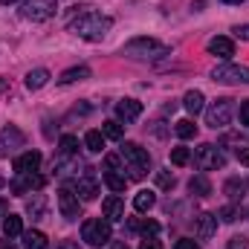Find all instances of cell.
<instances>
[{
  "label": "cell",
  "instance_id": "obj_46",
  "mask_svg": "<svg viewBox=\"0 0 249 249\" xmlns=\"http://www.w3.org/2000/svg\"><path fill=\"white\" fill-rule=\"evenodd\" d=\"M6 214H9V203L0 197V217H6Z\"/></svg>",
  "mask_w": 249,
  "mask_h": 249
},
{
  "label": "cell",
  "instance_id": "obj_24",
  "mask_svg": "<svg viewBox=\"0 0 249 249\" xmlns=\"http://www.w3.org/2000/svg\"><path fill=\"white\" fill-rule=\"evenodd\" d=\"M84 145H87L90 154H102L105 151V133L102 130H87L84 133Z\"/></svg>",
  "mask_w": 249,
  "mask_h": 249
},
{
  "label": "cell",
  "instance_id": "obj_37",
  "mask_svg": "<svg viewBox=\"0 0 249 249\" xmlns=\"http://www.w3.org/2000/svg\"><path fill=\"white\" fill-rule=\"evenodd\" d=\"M232 142H238V145L241 142H249V133H226L223 136V145H232Z\"/></svg>",
  "mask_w": 249,
  "mask_h": 249
},
{
  "label": "cell",
  "instance_id": "obj_3",
  "mask_svg": "<svg viewBox=\"0 0 249 249\" xmlns=\"http://www.w3.org/2000/svg\"><path fill=\"white\" fill-rule=\"evenodd\" d=\"M191 160H194V165H197L200 171H217V168L226 165V154H223L217 145H209V142H203L200 148H194Z\"/></svg>",
  "mask_w": 249,
  "mask_h": 249
},
{
  "label": "cell",
  "instance_id": "obj_2",
  "mask_svg": "<svg viewBox=\"0 0 249 249\" xmlns=\"http://www.w3.org/2000/svg\"><path fill=\"white\" fill-rule=\"evenodd\" d=\"M122 53L127 58H136V61H157V58L171 55V47L157 41V38H133V41L124 44Z\"/></svg>",
  "mask_w": 249,
  "mask_h": 249
},
{
  "label": "cell",
  "instance_id": "obj_29",
  "mask_svg": "<svg viewBox=\"0 0 249 249\" xmlns=\"http://www.w3.org/2000/svg\"><path fill=\"white\" fill-rule=\"evenodd\" d=\"M105 183L113 188V191H124V186H127V177H124L122 171H105Z\"/></svg>",
  "mask_w": 249,
  "mask_h": 249
},
{
  "label": "cell",
  "instance_id": "obj_45",
  "mask_svg": "<svg viewBox=\"0 0 249 249\" xmlns=\"http://www.w3.org/2000/svg\"><path fill=\"white\" fill-rule=\"evenodd\" d=\"M9 90H12V84H9V78H0V96H3V93H9Z\"/></svg>",
  "mask_w": 249,
  "mask_h": 249
},
{
  "label": "cell",
  "instance_id": "obj_32",
  "mask_svg": "<svg viewBox=\"0 0 249 249\" xmlns=\"http://www.w3.org/2000/svg\"><path fill=\"white\" fill-rule=\"evenodd\" d=\"M78 154V139L75 136H61V157H75Z\"/></svg>",
  "mask_w": 249,
  "mask_h": 249
},
{
  "label": "cell",
  "instance_id": "obj_25",
  "mask_svg": "<svg viewBox=\"0 0 249 249\" xmlns=\"http://www.w3.org/2000/svg\"><path fill=\"white\" fill-rule=\"evenodd\" d=\"M20 238H23V247L26 249H47V235L38 232V229H29V232H23Z\"/></svg>",
  "mask_w": 249,
  "mask_h": 249
},
{
  "label": "cell",
  "instance_id": "obj_44",
  "mask_svg": "<svg viewBox=\"0 0 249 249\" xmlns=\"http://www.w3.org/2000/svg\"><path fill=\"white\" fill-rule=\"evenodd\" d=\"M58 249H81V247H78L75 241H61V244H58Z\"/></svg>",
  "mask_w": 249,
  "mask_h": 249
},
{
  "label": "cell",
  "instance_id": "obj_23",
  "mask_svg": "<svg viewBox=\"0 0 249 249\" xmlns=\"http://www.w3.org/2000/svg\"><path fill=\"white\" fill-rule=\"evenodd\" d=\"M188 191H191L194 197H209V194H212V183H209V177H203V174L191 177V180H188Z\"/></svg>",
  "mask_w": 249,
  "mask_h": 249
},
{
  "label": "cell",
  "instance_id": "obj_28",
  "mask_svg": "<svg viewBox=\"0 0 249 249\" xmlns=\"http://www.w3.org/2000/svg\"><path fill=\"white\" fill-rule=\"evenodd\" d=\"M223 191H226L232 200H241V197H244V191H247V183H241L238 177H232V180H226V183H223Z\"/></svg>",
  "mask_w": 249,
  "mask_h": 249
},
{
  "label": "cell",
  "instance_id": "obj_34",
  "mask_svg": "<svg viewBox=\"0 0 249 249\" xmlns=\"http://www.w3.org/2000/svg\"><path fill=\"white\" fill-rule=\"evenodd\" d=\"M171 162L174 165H188L191 162V151L188 148H171Z\"/></svg>",
  "mask_w": 249,
  "mask_h": 249
},
{
  "label": "cell",
  "instance_id": "obj_49",
  "mask_svg": "<svg viewBox=\"0 0 249 249\" xmlns=\"http://www.w3.org/2000/svg\"><path fill=\"white\" fill-rule=\"evenodd\" d=\"M223 3H244V0H223Z\"/></svg>",
  "mask_w": 249,
  "mask_h": 249
},
{
  "label": "cell",
  "instance_id": "obj_9",
  "mask_svg": "<svg viewBox=\"0 0 249 249\" xmlns=\"http://www.w3.org/2000/svg\"><path fill=\"white\" fill-rule=\"evenodd\" d=\"M58 212L67 220H78L81 217V203H78V194L72 188H61L58 191Z\"/></svg>",
  "mask_w": 249,
  "mask_h": 249
},
{
  "label": "cell",
  "instance_id": "obj_16",
  "mask_svg": "<svg viewBox=\"0 0 249 249\" xmlns=\"http://www.w3.org/2000/svg\"><path fill=\"white\" fill-rule=\"evenodd\" d=\"M116 116H119L124 124L133 122V119H139V116H142V102H136V99H122V102L116 105Z\"/></svg>",
  "mask_w": 249,
  "mask_h": 249
},
{
  "label": "cell",
  "instance_id": "obj_48",
  "mask_svg": "<svg viewBox=\"0 0 249 249\" xmlns=\"http://www.w3.org/2000/svg\"><path fill=\"white\" fill-rule=\"evenodd\" d=\"M113 249H127V247H124V244H113Z\"/></svg>",
  "mask_w": 249,
  "mask_h": 249
},
{
  "label": "cell",
  "instance_id": "obj_40",
  "mask_svg": "<svg viewBox=\"0 0 249 249\" xmlns=\"http://www.w3.org/2000/svg\"><path fill=\"white\" fill-rule=\"evenodd\" d=\"M139 249H162V244H160L157 238H145V241L139 244Z\"/></svg>",
  "mask_w": 249,
  "mask_h": 249
},
{
  "label": "cell",
  "instance_id": "obj_19",
  "mask_svg": "<svg viewBox=\"0 0 249 249\" xmlns=\"http://www.w3.org/2000/svg\"><path fill=\"white\" fill-rule=\"evenodd\" d=\"M87 78H90V67H70L61 72L58 84H75V81H87Z\"/></svg>",
  "mask_w": 249,
  "mask_h": 249
},
{
  "label": "cell",
  "instance_id": "obj_15",
  "mask_svg": "<svg viewBox=\"0 0 249 249\" xmlns=\"http://www.w3.org/2000/svg\"><path fill=\"white\" fill-rule=\"evenodd\" d=\"M41 160H44V157H41V151H32V148H29V151H23V154L15 160V171H18V174H29V171H38Z\"/></svg>",
  "mask_w": 249,
  "mask_h": 249
},
{
  "label": "cell",
  "instance_id": "obj_26",
  "mask_svg": "<svg viewBox=\"0 0 249 249\" xmlns=\"http://www.w3.org/2000/svg\"><path fill=\"white\" fill-rule=\"evenodd\" d=\"M130 229L133 232H142L145 238H157L160 235V223L157 220H130Z\"/></svg>",
  "mask_w": 249,
  "mask_h": 249
},
{
  "label": "cell",
  "instance_id": "obj_51",
  "mask_svg": "<svg viewBox=\"0 0 249 249\" xmlns=\"http://www.w3.org/2000/svg\"><path fill=\"white\" fill-rule=\"evenodd\" d=\"M0 3H18V0H0Z\"/></svg>",
  "mask_w": 249,
  "mask_h": 249
},
{
  "label": "cell",
  "instance_id": "obj_38",
  "mask_svg": "<svg viewBox=\"0 0 249 249\" xmlns=\"http://www.w3.org/2000/svg\"><path fill=\"white\" fill-rule=\"evenodd\" d=\"M226 249H249V241L244 238V235H235V238L226 244Z\"/></svg>",
  "mask_w": 249,
  "mask_h": 249
},
{
  "label": "cell",
  "instance_id": "obj_10",
  "mask_svg": "<svg viewBox=\"0 0 249 249\" xmlns=\"http://www.w3.org/2000/svg\"><path fill=\"white\" fill-rule=\"evenodd\" d=\"M44 177L41 174H35V171H29V174H18L15 180H12V191L15 194H29V191H38V188H44Z\"/></svg>",
  "mask_w": 249,
  "mask_h": 249
},
{
  "label": "cell",
  "instance_id": "obj_21",
  "mask_svg": "<svg viewBox=\"0 0 249 249\" xmlns=\"http://www.w3.org/2000/svg\"><path fill=\"white\" fill-rule=\"evenodd\" d=\"M203 102H206V96H203L200 90H188L186 96H183V107H186L191 116H197V113L203 110Z\"/></svg>",
  "mask_w": 249,
  "mask_h": 249
},
{
  "label": "cell",
  "instance_id": "obj_50",
  "mask_svg": "<svg viewBox=\"0 0 249 249\" xmlns=\"http://www.w3.org/2000/svg\"><path fill=\"white\" fill-rule=\"evenodd\" d=\"M0 188H6V180H3V177H0Z\"/></svg>",
  "mask_w": 249,
  "mask_h": 249
},
{
  "label": "cell",
  "instance_id": "obj_13",
  "mask_svg": "<svg viewBox=\"0 0 249 249\" xmlns=\"http://www.w3.org/2000/svg\"><path fill=\"white\" fill-rule=\"evenodd\" d=\"M75 194H78L81 200H96V197H99V180L90 174V168H87V174L75 177Z\"/></svg>",
  "mask_w": 249,
  "mask_h": 249
},
{
  "label": "cell",
  "instance_id": "obj_36",
  "mask_svg": "<svg viewBox=\"0 0 249 249\" xmlns=\"http://www.w3.org/2000/svg\"><path fill=\"white\" fill-rule=\"evenodd\" d=\"M174 183H177V180H174L171 171H157V186L160 188H174Z\"/></svg>",
  "mask_w": 249,
  "mask_h": 249
},
{
  "label": "cell",
  "instance_id": "obj_14",
  "mask_svg": "<svg viewBox=\"0 0 249 249\" xmlns=\"http://www.w3.org/2000/svg\"><path fill=\"white\" fill-rule=\"evenodd\" d=\"M209 55H214V58H232L235 55V41L232 38H226V35H217V38H212L209 41Z\"/></svg>",
  "mask_w": 249,
  "mask_h": 249
},
{
  "label": "cell",
  "instance_id": "obj_12",
  "mask_svg": "<svg viewBox=\"0 0 249 249\" xmlns=\"http://www.w3.org/2000/svg\"><path fill=\"white\" fill-rule=\"evenodd\" d=\"M194 232H197L200 241L214 238V232H217V214H209V212L197 214V217H194Z\"/></svg>",
  "mask_w": 249,
  "mask_h": 249
},
{
  "label": "cell",
  "instance_id": "obj_35",
  "mask_svg": "<svg viewBox=\"0 0 249 249\" xmlns=\"http://www.w3.org/2000/svg\"><path fill=\"white\" fill-rule=\"evenodd\" d=\"M105 171H122V174H124L122 154H107V157H105Z\"/></svg>",
  "mask_w": 249,
  "mask_h": 249
},
{
  "label": "cell",
  "instance_id": "obj_42",
  "mask_svg": "<svg viewBox=\"0 0 249 249\" xmlns=\"http://www.w3.org/2000/svg\"><path fill=\"white\" fill-rule=\"evenodd\" d=\"M241 122L249 127V102H244V105H241Z\"/></svg>",
  "mask_w": 249,
  "mask_h": 249
},
{
  "label": "cell",
  "instance_id": "obj_17",
  "mask_svg": "<svg viewBox=\"0 0 249 249\" xmlns=\"http://www.w3.org/2000/svg\"><path fill=\"white\" fill-rule=\"evenodd\" d=\"M102 212H105V220H110V223H116V220H124V203L122 197H107L105 203H102Z\"/></svg>",
  "mask_w": 249,
  "mask_h": 249
},
{
  "label": "cell",
  "instance_id": "obj_1",
  "mask_svg": "<svg viewBox=\"0 0 249 249\" xmlns=\"http://www.w3.org/2000/svg\"><path fill=\"white\" fill-rule=\"evenodd\" d=\"M110 26H113V20L107 15H102V12H93V9H84L78 18L70 20V32L84 38V41H93V44L102 41L110 32Z\"/></svg>",
  "mask_w": 249,
  "mask_h": 249
},
{
  "label": "cell",
  "instance_id": "obj_8",
  "mask_svg": "<svg viewBox=\"0 0 249 249\" xmlns=\"http://www.w3.org/2000/svg\"><path fill=\"white\" fill-rule=\"evenodd\" d=\"M119 154H122V160H127V168H136L139 174H148V168H151V154H148L142 145L124 142Z\"/></svg>",
  "mask_w": 249,
  "mask_h": 249
},
{
  "label": "cell",
  "instance_id": "obj_30",
  "mask_svg": "<svg viewBox=\"0 0 249 249\" xmlns=\"http://www.w3.org/2000/svg\"><path fill=\"white\" fill-rule=\"evenodd\" d=\"M44 209H47V200H44V194H35L32 200H26V214H32V217H41V214H44Z\"/></svg>",
  "mask_w": 249,
  "mask_h": 249
},
{
  "label": "cell",
  "instance_id": "obj_18",
  "mask_svg": "<svg viewBox=\"0 0 249 249\" xmlns=\"http://www.w3.org/2000/svg\"><path fill=\"white\" fill-rule=\"evenodd\" d=\"M47 81H50V70H44V67L26 72V90H41V87H47Z\"/></svg>",
  "mask_w": 249,
  "mask_h": 249
},
{
  "label": "cell",
  "instance_id": "obj_5",
  "mask_svg": "<svg viewBox=\"0 0 249 249\" xmlns=\"http://www.w3.org/2000/svg\"><path fill=\"white\" fill-rule=\"evenodd\" d=\"M232 116H235V102L232 99H214L206 110V124L214 130H223V127H229Z\"/></svg>",
  "mask_w": 249,
  "mask_h": 249
},
{
  "label": "cell",
  "instance_id": "obj_4",
  "mask_svg": "<svg viewBox=\"0 0 249 249\" xmlns=\"http://www.w3.org/2000/svg\"><path fill=\"white\" fill-rule=\"evenodd\" d=\"M110 220H102V217H90L81 223V241L90 244V247H105L110 244Z\"/></svg>",
  "mask_w": 249,
  "mask_h": 249
},
{
  "label": "cell",
  "instance_id": "obj_22",
  "mask_svg": "<svg viewBox=\"0 0 249 249\" xmlns=\"http://www.w3.org/2000/svg\"><path fill=\"white\" fill-rule=\"evenodd\" d=\"M154 203H157V194H154V191H148V188L136 191V197H133V209H136V212H151V209H154Z\"/></svg>",
  "mask_w": 249,
  "mask_h": 249
},
{
  "label": "cell",
  "instance_id": "obj_11",
  "mask_svg": "<svg viewBox=\"0 0 249 249\" xmlns=\"http://www.w3.org/2000/svg\"><path fill=\"white\" fill-rule=\"evenodd\" d=\"M23 142H26L23 130H18L15 124L3 127V130H0V157H6V154L15 151V148H23Z\"/></svg>",
  "mask_w": 249,
  "mask_h": 249
},
{
  "label": "cell",
  "instance_id": "obj_39",
  "mask_svg": "<svg viewBox=\"0 0 249 249\" xmlns=\"http://www.w3.org/2000/svg\"><path fill=\"white\" fill-rule=\"evenodd\" d=\"M174 249H203L197 241H191V238H180L177 244H174Z\"/></svg>",
  "mask_w": 249,
  "mask_h": 249
},
{
  "label": "cell",
  "instance_id": "obj_43",
  "mask_svg": "<svg viewBox=\"0 0 249 249\" xmlns=\"http://www.w3.org/2000/svg\"><path fill=\"white\" fill-rule=\"evenodd\" d=\"M238 162H241V165H249V148H241V151H238Z\"/></svg>",
  "mask_w": 249,
  "mask_h": 249
},
{
  "label": "cell",
  "instance_id": "obj_27",
  "mask_svg": "<svg viewBox=\"0 0 249 249\" xmlns=\"http://www.w3.org/2000/svg\"><path fill=\"white\" fill-rule=\"evenodd\" d=\"M174 133H177L180 139H194V136H197V124L191 122V119H180V122L174 124Z\"/></svg>",
  "mask_w": 249,
  "mask_h": 249
},
{
  "label": "cell",
  "instance_id": "obj_6",
  "mask_svg": "<svg viewBox=\"0 0 249 249\" xmlns=\"http://www.w3.org/2000/svg\"><path fill=\"white\" fill-rule=\"evenodd\" d=\"M212 81H217V84H249V67H244V64H217L212 70Z\"/></svg>",
  "mask_w": 249,
  "mask_h": 249
},
{
  "label": "cell",
  "instance_id": "obj_41",
  "mask_svg": "<svg viewBox=\"0 0 249 249\" xmlns=\"http://www.w3.org/2000/svg\"><path fill=\"white\" fill-rule=\"evenodd\" d=\"M235 35H238L241 41H249V23H244V26H235Z\"/></svg>",
  "mask_w": 249,
  "mask_h": 249
},
{
  "label": "cell",
  "instance_id": "obj_31",
  "mask_svg": "<svg viewBox=\"0 0 249 249\" xmlns=\"http://www.w3.org/2000/svg\"><path fill=\"white\" fill-rule=\"evenodd\" d=\"M102 133H105V139H122V136H124V127L119 122H113V119H110V122L102 124Z\"/></svg>",
  "mask_w": 249,
  "mask_h": 249
},
{
  "label": "cell",
  "instance_id": "obj_33",
  "mask_svg": "<svg viewBox=\"0 0 249 249\" xmlns=\"http://www.w3.org/2000/svg\"><path fill=\"white\" fill-rule=\"evenodd\" d=\"M217 217H220L223 223H235V220L241 217V209H238V206H223V209L217 212Z\"/></svg>",
  "mask_w": 249,
  "mask_h": 249
},
{
  "label": "cell",
  "instance_id": "obj_20",
  "mask_svg": "<svg viewBox=\"0 0 249 249\" xmlns=\"http://www.w3.org/2000/svg\"><path fill=\"white\" fill-rule=\"evenodd\" d=\"M3 235L12 241V238H20L23 235V220L18 217V214H6L3 217Z\"/></svg>",
  "mask_w": 249,
  "mask_h": 249
},
{
  "label": "cell",
  "instance_id": "obj_7",
  "mask_svg": "<svg viewBox=\"0 0 249 249\" xmlns=\"http://www.w3.org/2000/svg\"><path fill=\"white\" fill-rule=\"evenodd\" d=\"M55 9H58V0H23V3H20V18L38 23V20L53 18Z\"/></svg>",
  "mask_w": 249,
  "mask_h": 249
},
{
  "label": "cell",
  "instance_id": "obj_47",
  "mask_svg": "<svg viewBox=\"0 0 249 249\" xmlns=\"http://www.w3.org/2000/svg\"><path fill=\"white\" fill-rule=\"evenodd\" d=\"M0 249H15V244H6V241H3V244H0Z\"/></svg>",
  "mask_w": 249,
  "mask_h": 249
}]
</instances>
